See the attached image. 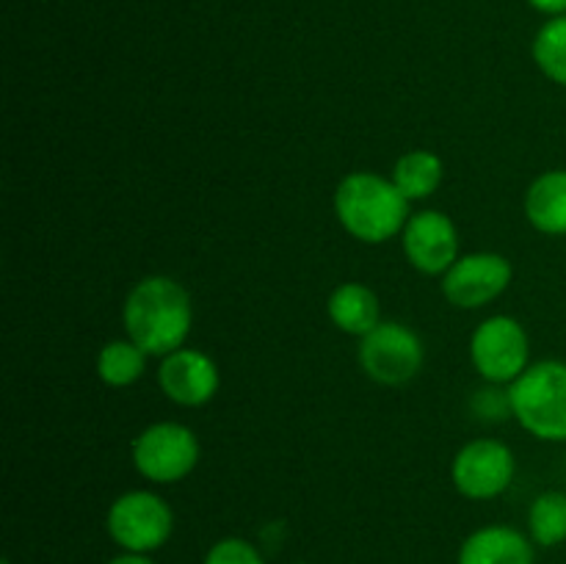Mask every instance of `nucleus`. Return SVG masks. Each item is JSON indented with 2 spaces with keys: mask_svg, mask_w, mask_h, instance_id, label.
Instances as JSON below:
<instances>
[{
  "mask_svg": "<svg viewBox=\"0 0 566 564\" xmlns=\"http://www.w3.org/2000/svg\"><path fill=\"white\" fill-rule=\"evenodd\" d=\"M125 337L149 357H166L186 346L193 326L191 293L169 274H147L127 291L122 304Z\"/></svg>",
  "mask_w": 566,
  "mask_h": 564,
  "instance_id": "nucleus-1",
  "label": "nucleus"
},
{
  "mask_svg": "<svg viewBox=\"0 0 566 564\" xmlns=\"http://www.w3.org/2000/svg\"><path fill=\"white\" fill-rule=\"evenodd\" d=\"M332 208L343 230L359 243H379L401 238L412 202L398 191L396 182L376 171H348L332 194Z\"/></svg>",
  "mask_w": 566,
  "mask_h": 564,
  "instance_id": "nucleus-2",
  "label": "nucleus"
},
{
  "mask_svg": "<svg viewBox=\"0 0 566 564\" xmlns=\"http://www.w3.org/2000/svg\"><path fill=\"white\" fill-rule=\"evenodd\" d=\"M512 418L542 442H566V363L539 359L509 385Z\"/></svg>",
  "mask_w": 566,
  "mask_h": 564,
  "instance_id": "nucleus-3",
  "label": "nucleus"
},
{
  "mask_svg": "<svg viewBox=\"0 0 566 564\" xmlns=\"http://www.w3.org/2000/svg\"><path fill=\"white\" fill-rule=\"evenodd\" d=\"M133 468L153 484H177L197 470L202 446L191 426L180 420H158L133 437Z\"/></svg>",
  "mask_w": 566,
  "mask_h": 564,
  "instance_id": "nucleus-4",
  "label": "nucleus"
},
{
  "mask_svg": "<svg viewBox=\"0 0 566 564\" xmlns=\"http://www.w3.org/2000/svg\"><path fill=\"white\" fill-rule=\"evenodd\" d=\"M108 536L127 553H155L175 531V512L155 490H127L105 514Z\"/></svg>",
  "mask_w": 566,
  "mask_h": 564,
  "instance_id": "nucleus-5",
  "label": "nucleus"
},
{
  "mask_svg": "<svg viewBox=\"0 0 566 564\" xmlns=\"http://www.w3.org/2000/svg\"><path fill=\"white\" fill-rule=\"evenodd\" d=\"M470 363L490 385H512L531 365V337L514 315H490L470 335Z\"/></svg>",
  "mask_w": 566,
  "mask_h": 564,
  "instance_id": "nucleus-6",
  "label": "nucleus"
},
{
  "mask_svg": "<svg viewBox=\"0 0 566 564\" xmlns=\"http://www.w3.org/2000/svg\"><path fill=\"white\" fill-rule=\"evenodd\" d=\"M357 359L370 382L401 387L420 374L426 363V348L412 326L401 321H381L374 332L359 337Z\"/></svg>",
  "mask_w": 566,
  "mask_h": 564,
  "instance_id": "nucleus-7",
  "label": "nucleus"
},
{
  "mask_svg": "<svg viewBox=\"0 0 566 564\" xmlns=\"http://www.w3.org/2000/svg\"><path fill=\"white\" fill-rule=\"evenodd\" d=\"M517 459L509 442L495 437H475L464 442L451 462V481L468 501H492L512 487Z\"/></svg>",
  "mask_w": 566,
  "mask_h": 564,
  "instance_id": "nucleus-8",
  "label": "nucleus"
},
{
  "mask_svg": "<svg viewBox=\"0 0 566 564\" xmlns=\"http://www.w3.org/2000/svg\"><path fill=\"white\" fill-rule=\"evenodd\" d=\"M514 280V265L501 252L459 254L442 274L440 291L459 310H481L501 299Z\"/></svg>",
  "mask_w": 566,
  "mask_h": 564,
  "instance_id": "nucleus-9",
  "label": "nucleus"
},
{
  "mask_svg": "<svg viewBox=\"0 0 566 564\" xmlns=\"http://www.w3.org/2000/svg\"><path fill=\"white\" fill-rule=\"evenodd\" d=\"M403 258L415 271L426 276H442L459 260V230L442 210H412L401 232Z\"/></svg>",
  "mask_w": 566,
  "mask_h": 564,
  "instance_id": "nucleus-10",
  "label": "nucleus"
},
{
  "mask_svg": "<svg viewBox=\"0 0 566 564\" xmlns=\"http://www.w3.org/2000/svg\"><path fill=\"white\" fill-rule=\"evenodd\" d=\"M158 385L171 404L197 409L216 398L221 387V370L208 352L182 346L160 357Z\"/></svg>",
  "mask_w": 566,
  "mask_h": 564,
  "instance_id": "nucleus-11",
  "label": "nucleus"
},
{
  "mask_svg": "<svg viewBox=\"0 0 566 564\" xmlns=\"http://www.w3.org/2000/svg\"><path fill=\"white\" fill-rule=\"evenodd\" d=\"M534 540L512 525H484L459 547L457 564H534Z\"/></svg>",
  "mask_w": 566,
  "mask_h": 564,
  "instance_id": "nucleus-12",
  "label": "nucleus"
},
{
  "mask_svg": "<svg viewBox=\"0 0 566 564\" xmlns=\"http://www.w3.org/2000/svg\"><path fill=\"white\" fill-rule=\"evenodd\" d=\"M326 315L332 324L352 337H365L381 324V302L365 282H340L326 299Z\"/></svg>",
  "mask_w": 566,
  "mask_h": 564,
  "instance_id": "nucleus-13",
  "label": "nucleus"
},
{
  "mask_svg": "<svg viewBox=\"0 0 566 564\" xmlns=\"http://www.w3.org/2000/svg\"><path fill=\"white\" fill-rule=\"evenodd\" d=\"M523 210L542 236H566V169H547L525 188Z\"/></svg>",
  "mask_w": 566,
  "mask_h": 564,
  "instance_id": "nucleus-14",
  "label": "nucleus"
},
{
  "mask_svg": "<svg viewBox=\"0 0 566 564\" xmlns=\"http://www.w3.org/2000/svg\"><path fill=\"white\" fill-rule=\"evenodd\" d=\"M446 177V164L431 149H409L392 164L390 180L409 202H426L434 197Z\"/></svg>",
  "mask_w": 566,
  "mask_h": 564,
  "instance_id": "nucleus-15",
  "label": "nucleus"
},
{
  "mask_svg": "<svg viewBox=\"0 0 566 564\" xmlns=\"http://www.w3.org/2000/svg\"><path fill=\"white\" fill-rule=\"evenodd\" d=\"M149 354L130 337L108 341L97 354V376L108 387H130L147 374Z\"/></svg>",
  "mask_w": 566,
  "mask_h": 564,
  "instance_id": "nucleus-16",
  "label": "nucleus"
},
{
  "mask_svg": "<svg viewBox=\"0 0 566 564\" xmlns=\"http://www.w3.org/2000/svg\"><path fill=\"white\" fill-rule=\"evenodd\" d=\"M528 536L539 547L566 542V492L547 490L534 498L528 509Z\"/></svg>",
  "mask_w": 566,
  "mask_h": 564,
  "instance_id": "nucleus-17",
  "label": "nucleus"
},
{
  "mask_svg": "<svg viewBox=\"0 0 566 564\" xmlns=\"http://www.w3.org/2000/svg\"><path fill=\"white\" fill-rule=\"evenodd\" d=\"M531 55H534V64L539 66L547 81L566 88V14L551 17L536 31Z\"/></svg>",
  "mask_w": 566,
  "mask_h": 564,
  "instance_id": "nucleus-18",
  "label": "nucleus"
},
{
  "mask_svg": "<svg viewBox=\"0 0 566 564\" xmlns=\"http://www.w3.org/2000/svg\"><path fill=\"white\" fill-rule=\"evenodd\" d=\"M470 412L481 424H503V420L512 418V398H509L506 385H484L473 393L470 398Z\"/></svg>",
  "mask_w": 566,
  "mask_h": 564,
  "instance_id": "nucleus-19",
  "label": "nucleus"
},
{
  "mask_svg": "<svg viewBox=\"0 0 566 564\" xmlns=\"http://www.w3.org/2000/svg\"><path fill=\"white\" fill-rule=\"evenodd\" d=\"M202 564H265V558L263 553H260V547H254L249 540H241V536H224V540L210 545Z\"/></svg>",
  "mask_w": 566,
  "mask_h": 564,
  "instance_id": "nucleus-20",
  "label": "nucleus"
},
{
  "mask_svg": "<svg viewBox=\"0 0 566 564\" xmlns=\"http://www.w3.org/2000/svg\"><path fill=\"white\" fill-rule=\"evenodd\" d=\"M528 3L547 17L566 14V0H528Z\"/></svg>",
  "mask_w": 566,
  "mask_h": 564,
  "instance_id": "nucleus-21",
  "label": "nucleus"
},
{
  "mask_svg": "<svg viewBox=\"0 0 566 564\" xmlns=\"http://www.w3.org/2000/svg\"><path fill=\"white\" fill-rule=\"evenodd\" d=\"M108 564H155V562H153V558H149V553H127V551H122L119 556L111 558Z\"/></svg>",
  "mask_w": 566,
  "mask_h": 564,
  "instance_id": "nucleus-22",
  "label": "nucleus"
},
{
  "mask_svg": "<svg viewBox=\"0 0 566 564\" xmlns=\"http://www.w3.org/2000/svg\"><path fill=\"white\" fill-rule=\"evenodd\" d=\"M0 564H11V562H9V558H3V562H0Z\"/></svg>",
  "mask_w": 566,
  "mask_h": 564,
  "instance_id": "nucleus-23",
  "label": "nucleus"
},
{
  "mask_svg": "<svg viewBox=\"0 0 566 564\" xmlns=\"http://www.w3.org/2000/svg\"><path fill=\"white\" fill-rule=\"evenodd\" d=\"M298 564H307V562H298Z\"/></svg>",
  "mask_w": 566,
  "mask_h": 564,
  "instance_id": "nucleus-24",
  "label": "nucleus"
}]
</instances>
